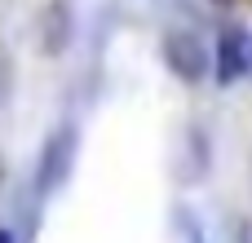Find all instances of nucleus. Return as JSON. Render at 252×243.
<instances>
[{
    "label": "nucleus",
    "mask_w": 252,
    "mask_h": 243,
    "mask_svg": "<svg viewBox=\"0 0 252 243\" xmlns=\"http://www.w3.org/2000/svg\"><path fill=\"white\" fill-rule=\"evenodd\" d=\"M75 159H80V128L71 120H62L44 142H40V155H35V190L40 195H58L71 173H75Z\"/></svg>",
    "instance_id": "obj_1"
},
{
    "label": "nucleus",
    "mask_w": 252,
    "mask_h": 243,
    "mask_svg": "<svg viewBox=\"0 0 252 243\" xmlns=\"http://www.w3.org/2000/svg\"><path fill=\"white\" fill-rule=\"evenodd\" d=\"M164 62H168V71H173L177 80H186V84H195V80H204V75L213 71V53H208V44H204L190 27H173V31L164 35Z\"/></svg>",
    "instance_id": "obj_2"
},
{
    "label": "nucleus",
    "mask_w": 252,
    "mask_h": 243,
    "mask_svg": "<svg viewBox=\"0 0 252 243\" xmlns=\"http://www.w3.org/2000/svg\"><path fill=\"white\" fill-rule=\"evenodd\" d=\"M217 84H235L239 75H248V31L244 27H226L217 40Z\"/></svg>",
    "instance_id": "obj_3"
},
{
    "label": "nucleus",
    "mask_w": 252,
    "mask_h": 243,
    "mask_svg": "<svg viewBox=\"0 0 252 243\" xmlns=\"http://www.w3.org/2000/svg\"><path fill=\"white\" fill-rule=\"evenodd\" d=\"M71 27H75L71 4H66V0H49V4L40 9V49H44V53H62V49L71 44Z\"/></svg>",
    "instance_id": "obj_4"
},
{
    "label": "nucleus",
    "mask_w": 252,
    "mask_h": 243,
    "mask_svg": "<svg viewBox=\"0 0 252 243\" xmlns=\"http://www.w3.org/2000/svg\"><path fill=\"white\" fill-rule=\"evenodd\" d=\"M0 243H18V235H13L9 226H0Z\"/></svg>",
    "instance_id": "obj_5"
},
{
    "label": "nucleus",
    "mask_w": 252,
    "mask_h": 243,
    "mask_svg": "<svg viewBox=\"0 0 252 243\" xmlns=\"http://www.w3.org/2000/svg\"><path fill=\"white\" fill-rule=\"evenodd\" d=\"M248 71H252V35H248Z\"/></svg>",
    "instance_id": "obj_6"
},
{
    "label": "nucleus",
    "mask_w": 252,
    "mask_h": 243,
    "mask_svg": "<svg viewBox=\"0 0 252 243\" xmlns=\"http://www.w3.org/2000/svg\"><path fill=\"white\" fill-rule=\"evenodd\" d=\"M0 182H4V159H0Z\"/></svg>",
    "instance_id": "obj_7"
},
{
    "label": "nucleus",
    "mask_w": 252,
    "mask_h": 243,
    "mask_svg": "<svg viewBox=\"0 0 252 243\" xmlns=\"http://www.w3.org/2000/svg\"><path fill=\"white\" fill-rule=\"evenodd\" d=\"M217 4H230V0H217Z\"/></svg>",
    "instance_id": "obj_8"
}]
</instances>
